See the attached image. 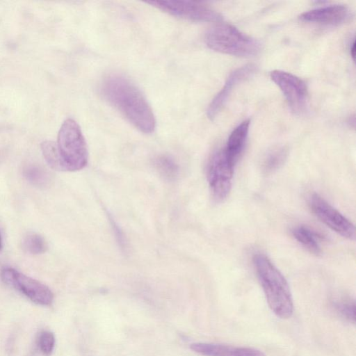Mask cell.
<instances>
[{
	"instance_id": "obj_3",
	"label": "cell",
	"mask_w": 356,
	"mask_h": 356,
	"mask_svg": "<svg viewBox=\"0 0 356 356\" xmlns=\"http://www.w3.org/2000/svg\"><path fill=\"white\" fill-rule=\"evenodd\" d=\"M204 40L207 47L213 51L241 57L255 56L261 47L257 40L225 23L218 24L209 29Z\"/></svg>"
},
{
	"instance_id": "obj_15",
	"label": "cell",
	"mask_w": 356,
	"mask_h": 356,
	"mask_svg": "<svg viewBox=\"0 0 356 356\" xmlns=\"http://www.w3.org/2000/svg\"><path fill=\"white\" fill-rule=\"evenodd\" d=\"M154 163L159 173L165 179H175L178 175V165L170 156H158L155 158Z\"/></svg>"
},
{
	"instance_id": "obj_8",
	"label": "cell",
	"mask_w": 356,
	"mask_h": 356,
	"mask_svg": "<svg viewBox=\"0 0 356 356\" xmlns=\"http://www.w3.org/2000/svg\"><path fill=\"white\" fill-rule=\"evenodd\" d=\"M2 280L8 285L19 291L31 300L41 305H49L54 294L48 286L17 270L8 268L1 270Z\"/></svg>"
},
{
	"instance_id": "obj_16",
	"label": "cell",
	"mask_w": 356,
	"mask_h": 356,
	"mask_svg": "<svg viewBox=\"0 0 356 356\" xmlns=\"http://www.w3.org/2000/svg\"><path fill=\"white\" fill-rule=\"evenodd\" d=\"M23 174L26 180L38 186H44L49 181L48 172L36 165H26L24 168Z\"/></svg>"
},
{
	"instance_id": "obj_11",
	"label": "cell",
	"mask_w": 356,
	"mask_h": 356,
	"mask_svg": "<svg viewBox=\"0 0 356 356\" xmlns=\"http://www.w3.org/2000/svg\"><path fill=\"white\" fill-rule=\"evenodd\" d=\"M352 16L351 10L345 5L334 4L317 8L302 13L300 18L307 22L325 25H339Z\"/></svg>"
},
{
	"instance_id": "obj_14",
	"label": "cell",
	"mask_w": 356,
	"mask_h": 356,
	"mask_svg": "<svg viewBox=\"0 0 356 356\" xmlns=\"http://www.w3.org/2000/svg\"><path fill=\"white\" fill-rule=\"evenodd\" d=\"M294 238L309 252L318 255L321 252L319 236L307 227L301 225L292 230Z\"/></svg>"
},
{
	"instance_id": "obj_6",
	"label": "cell",
	"mask_w": 356,
	"mask_h": 356,
	"mask_svg": "<svg viewBox=\"0 0 356 356\" xmlns=\"http://www.w3.org/2000/svg\"><path fill=\"white\" fill-rule=\"evenodd\" d=\"M234 168L223 149L216 151L211 156L208 165L207 179L211 195L216 201H222L229 195Z\"/></svg>"
},
{
	"instance_id": "obj_10",
	"label": "cell",
	"mask_w": 356,
	"mask_h": 356,
	"mask_svg": "<svg viewBox=\"0 0 356 356\" xmlns=\"http://www.w3.org/2000/svg\"><path fill=\"white\" fill-rule=\"evenodd\" d=\"M256 70L253 64H247L234 70L227 79L225 85L215 96L207 111L208 118L212 120L225 104L234 88L241 81L252 75Z\"/></svg>"
},
{
	"instance_id": "obj_20",
	"label": "cell",
	"mask_w": 356,
	"mask_h": 356,
	"mask_svg": "<svg viewBox=\"0 0 356 356\" xmlns=\"http://www.w3.org/2000/svg\"><path fill=\"white\" fill-rule=\"evenodd\" d=\"M38 345L44 355H49L52 353L55 345L54 334L49 331L42 332L39 337Z\"/></svg>"
},
{
	"instance_id": "obj_13",
	"label": "cell",
	"mask_w": 356,
	"mask_h": 356,
	"mask_svg": "<svg viewBox=\"0 0 356 356\" xmlns=\"http://www.w3.org/2000/svg\"><path fill=\"white\" fill-rule=\"evenodd\" d=\"M250 124V120H245L238 124L230 134L226 147L223 148L227 160L233 166H235L245 147Z\"/></svg>"
},
{
	"instance_id": "obj_12",
	"label": "cell",
	"mask_w": 356,
	"mask_h": 356,
	"mask_svg": "<svg viewBox=\"0 0 356 356\" xmlns=\"http://www.w3.org/2000/svg\"><path fill=\"white\" fill-rule=\"evenodd\" d=\"M191 349L205 356H265V354L256 348L238 347L211 343H193Z\"/></svg>"
},
{
	"instance_id": "obj_7",
	"label": "cell",
	"mask_w": 356,
	"mask_h": 356,
	"mask_svg": "<svg viewBox=\"0 0 356 356\" xmlns=\"http://www.w3.org/2000/svg\"><path fill=\"white\" fill-rule=\"evenodd\" d=\"M270 77L283 93L290 110L296 115L304 113L308 100L305 82L298 76L282 70L272 71Z\"/></svg>"
},
{
	"instance_id": "obj_24",
	"label": "cell",
	"mask_w": 356,
	"mask_h": 356,
	"mask_svg": "<svg viewBox=\"0 0 356 356\" xmlns=\"http://www.w3.org/2000/svg\"><path fill=\"white\" fill-rule=\"evenodd\" d=\"M2 247H3V245H2V238H1V234H0V250H1Z\"/></svg>"
},
{
	"instance_id": "obj_4",
	"label": "cell",
	"mask_w": 356,
	"mask_h": 356,
	"mask_svg": "<svg viewBox=\"0 0 356 356\" xmlns=\"http://www.w3.org/2000/svg\"><path fill=\"white\" fill-rule=\"evenodd\" d=\"M56 147L63 171H77L86 166V143L80 127L74 120L67 119L61 125Z\"/></svg>"
},
{
	"instance_id": "obj_17",
	"label": "cell",
	"mask_w": 356,
	"mask_h": 356,
	"mask_svg": "<svg viewBox=\"0 0 356 356\" xmlns=\"http://www.w3.org/2000/svg\"><path fill=\"white\" fill-rule=\"evenodd\" d=\"M41 149L48 165L54 170L63 171L56 143L44 141L41 144Z\"/></svg>"
},
{
	"instance_id": "obj_21",
	"label": "cell",
	"mask_w": 356,
	"mask_h": 356,
	"mask_svg": "<svg viewBox=\"0 0 356 356\" xmlns=\"http://www.w3.org/2000/svg\"><path fill=\"white\" fill-rule=\"evenodd\" d=\"M336 309L346 319L355 322V303L349 300H342L335 304Z\"/></svg>"
},
{
	"instance_id": "obj_19",
	"label": "cell",
	"mask_w": 356,
	"mask_h": 356,
	"mask_svg": "<svg viewBox=\"0 0 356 356\" xmlns=\"http://www.w3.org/2000/svg\"><path fill=\"white\" fill-rule=\"evenodd\" d=\"M23 247L26 251L34 254H42L47 248L44 239L39 234L33 233L24 238Z\"/></svg>"
},
{
	"instance_id": "obj_2",
	"label": "cell",
	"mask_w": 356,
	"mask_h": 356,
	"mask_svg": "<svg viewBox=\"0 0 356 356\" xmlns=\"http://www.w3.org/2000/svg\"><path fill=\"white\" fill-rule=\"evenodd\" d=\"M253 264L271 310L279 318H290L293 312V302L289 284L284 275L262 253L254 255Z\"/></svg>"
},
{
	"instance_id": "obj_18",
	"label": "cell",
	"mask_w": 356,
	"mask_h": 356,
	"mask_svg": "<svg viewBox=\"0 0 356 356\" xmlns=\"http://www.w3.org/2000/svg\"><path fill=\"white\" fill-rule=\"evenodd\" d=\"M286 150L284 148H278L270 152L265 157L263 163L264 170L272 172L279 168L286 158Z\"/></svg>"
},
{
	"instance_id": "obj_9",
	"label": "cell",
	"mask_w": 356,
	"mask_h": 356,
	"mask_svg": "<svg viewBox=\"0 0 356 356\" xmlns=\"http://www.w3.org/2000/svg\"><path fill=\"white\" fill-rule=\"evenodd\" d=\"M309 205L316 217L330 229L343 237L355 238L354 225L318 194L311 195Z\"/></svg>"
},
{
	"instance_id": "obj_23",
	"label": "cell",
	"mask_w": 356,
	"mask_h": 356,
	"mask_svg": "<svg viewBox=\"0 0 356 356\" xmlns=\"http://www.w3.org/2000/svg\"><path fill=\"white\" fill-rule=\"evenodd\" d=\"M355 42L353 40V43L351 44V47H350V54H351L353 60H355Z\"/></svg>"
},
{
	"instance_id": "obj_1",
	"label": "cell",
	"mask_w": 356,
	"mask_h": 356,
	"mask_svg": "<svg viewBox=\"0 0 356 356\" xmlns=\"http://www.w3.org/2000/svg\"><path fill=\"white\" fill-rule=\"evenodd\" d=\"M104 97L135 127L145 134L154 131L156 121L152 110L140 90L127 78L113 74L102 83Z\"/></svg>"
},
{
	"instance_id": "obj_5",
	"label": "cell",
	"mask_w": 356,
	"mask_h": 356,
	"mask_svg": "<svg viewBox=\"0 0 356 356\" xmlns=\"http://www.w3.org/2000/svg\"><path fill=\"white\" fill-rule=\"evenodd\" d=\"M147 3L171 15L193 22H218L222 15L197 1L184 0L148 1Z\"/></svg>"
},
{
	"instance_id": "obj_22",
	"label": "cell",
	"mask_w": 356,
	"mask_h": 356,
	"mask_svg": "<svg viewBox=\"0 0 356 356\" xmlns=\"http://www.w3.org/2000/svg\"><path fill=\"white\" fill-rule=\"evenodd\" d=\"M108 219L110 220L111 227L115 233V237L118 240L119 245L122 248H124L125 242L122 231L120 229V227H118V225H117V223L115 222V221L111 215H109Z\"/></svg>"
}]
</instances>
